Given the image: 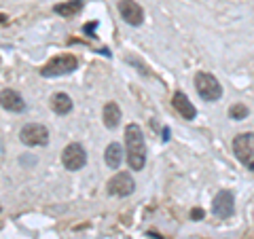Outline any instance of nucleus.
<instances>
[{"label": "nucleus", "instance_id": "nucleus-16", "mask_svg": "<svg viewBox=\"0 0 254 239\" xmlns=\"http://www.w3.org/2000/svg\"><path fill=\"white\" fill-rule=\"evenodd\" d=\"M229 117H231L233 121H242V119L248 117V108H246V104H233L229 108Z\"/></svg>", "mask_w": 254, "mask_h": 239}, {"label": "nucleus", "instance_id": "nucleus-19", "mask_svg": "<svg viewBox=\"0 0 254 239\" xmlns=\"http://www.w3.org/2000/svg\"><path fill=\"white\" fill-rule=\"evenodd\" d=\"M0 23H2V26L4 23H9V17H6V15H0Z\"/></svg>", "mask_w": 254, "mask_h": 239}, {"label": "nucleus", "instance_id": "nucleus-12", "mask_svg": "<svg viewBox=\"0 0 254 239\" xmlns=\"http://www.w3.org/2000/svg\"><path fill=\"white\" fill-rule=\"evenodd\" d=\"M51 110L55 115H68V113H72V100H70V95L68 93H53L51 95Z\"/></svg>", "mask_w": 254, "mask_h": 239}, {"label": "nucleus", "instance_id": "nucleus-9", "mask_svg": "<svg viewBox=\"0 0 254 239\" xmlns=\"http://www.w3.org/2000/svg\"><path fill=\"white\" fill-rule=\"evenodd\" d=\"M233 193H229V190H220V193L214 197V201H212V212H214V216H218V218H231L233 216Z\"/></svg>", "mask_w": 254, "mask_h": 239}, {"label": "nucleus", "instance_id": "nucleus-8", "mask_svg": "<svg viewBox=\"0 0 254 239\" xmlns=\"http://www.w3.org/2000/svg\"><path fill=\"white\" fill-rule=\"evenodd\" d=\"M119 13L123 15V19L129 26H140L144 21V11L136 0H119Z\"/></svg>", "mask_w": 254, "mask_h": 239}, {"label": "nucleus", "instance_id": "nucleus-4", "mask_svg": "<svg viewBox=\"0 0 254 239\" xmlns=\"http://www.w3.org/2000/svg\"><path fill=\"white\" fill-rule=\"evenodd\" d=\"M233 153L250 172H254V133H240L233 140Z\"/></svg>", "mask_w": 254, "mask_h": 239}, {"label": "nucleus", "instance_id": "nucleus-18", "mask_svg": "<svg viewBox=\"0 0 254 239\" xmlns=\"http://www.w3.org/2000/svg\"><path fill=\"white\" fill-rule=\"evenodd\" d=\"M95 28H98V23H87V26H85L83 30H85V32H93Z\"/></svg>", "mask_w": 254, "mask_h": 239}, {"label": "nucleus", "instance_id": "nucleus-15", "mask_svg": "<svg viewBox=\"0 0 254 239\" xmlns=\"http://www.w3.org/2000/svg\"><path fill=\"white\" fill-rule=\"evenodd\" d=\"M119 121H121V108H119L117 102H108L104 106V125L108 129H115Z\"/></svg>", "mask_w": 254, "mask_h": 239}, {"label": "nucleus", "instance_id": "nucleus-5", "mask_svg": "<svg viewBox=\"0 0 254 239\" xmlns=\"http://www.w3.org/2000/svg\"><path fill=\"white\" fill-rule=\"evenodd\" d=\"M19 140L26 146H47L49 144V129L38 123H28L21 127Z\"/></svg>", "mask_w": 254, "mask_h": 239}, {"label": "nucleus", "instance_id": "nucleus-2", "mask_svg": "<svg viewBox=\"0 0 254 239\" xmlns=\"http://www.w3.org/2000/svg\"><path fill=\"white\" fill-rule=\"evenodd\" d=\"M78 68V60L76 55H70V53H64V55H55L49 61L41 68V74L47 78H55V76H66L70 72H74Z\"/></svg>", "mask_w": 254, "mask_h": 239}, {"label": "nucleus", "instance_id": "nucleus-3", "mask_svg": "<svg viewBox=\"0 0 254 239\" xmlns=\"http://www.w3.org/2000/svg\"><path fill=\"white\" fill-rule=\"evenodd\" d=\"M195 89L205 102H216L222 98V87L218 78L210 72H197L195 74Z\"/></svg>", "mask_w": 254, "mask_h": 239}, {"label": "nucleus", "instance_id": "nucleus-21", "mask_svg": "<svg viewBox=\"0 0 254 239\" xmlns=\"http://www.w3.org/2000/svg\"><path fill=\"white\" fill-rule=\"evenodd\" d=\"M0 212H2V205H0Z\"/></svg>", "mask_w": 254, "mask_h": 239}, {"label": "nucleus", "instance_id": "nucleus-10", "mask_svg": "<svg viewBox=\"0 0 254 239\" xmlns=\"http://www.w3.org/2000/svg\"><path fill=\"white\" fill-rule=\"evenodd\" d=\"M0 106L9 113H23L26 110V102L15 89H2L0 91Z\"/></svg>", "mask_w": 254, "mask_h": 239}, {"label": "nucleus", "instance_id": "nucleus-20", "mask_svg": "<svg viewBox=\"0 0 254 239\" xmlns=\"http://www.w3.org/2000/svg\"><path fill=\"white\" fill-rule=\"evenodd\" d=\"M4 153V144H2V140H0V155Z\"/></svg>", "mask_w": 254, "mask_h": 239}, {"label": "nucleus", "instance_id": "nucleus-17", "mask_svg": "<svg viewBox=\"0 0 254 239\" xmlns=\"http://www.w3.org/2000/svg\"><path fill=\"white\" fill-rule=\"evenodd\" d=\"M190 218H193V220H201L203 218V210H193V212H190Z\"/></svg>", "mask_w": 254, "mask_h": 239}, {"label": "nucleus", "instance_id": "nucleus-1", "mask_svg": "<svg viewBox=\"0 0 254 239\" xmlns=\"http://www.w3.org/2000/svg\"><path fill=\"white\" fill-rule=\"evenodd\" d=\"M125 146H127V163L133 172L144 170L146 163V144H144V133L142 127L136 123H129L125 129Z\"/></svg>", "mask_w": 254, "mask_h": 239}, {"label": "nucleus", "instance_id": "nucleus-6", "mask_svg": "<svg viewBox=\"0 0 254 239\" xmlns=\"http://www.w3.org/2000/svg\"><path fill=\"white\" fill-rule=\"evenodd\" d=\"M62 163L66 170L70 172H78V170H83L85 163H87V153H85V148L81 144H76V142H72V144H68L66 148H64V153H62Z\"/></svg>", "mask_w": 254, "mask_h": 239}, {"label": "nucleus", "instance_id": "nucleus-11", "mask_svg": "<svg viewBox=\"0 0 254 239\" xmlns=\"http://www.w3.org/2000/svg\"><path fill=\"white\" fill-rule=\"evenodd\" d=\"M172 104H174V108L178 110V113L187 119V121H193V119L197 117V110H195V106L190 104V100L187 98L182 91H178V93H174V100H172Z\"/></svg>", "mask_w": 254, "mask_h": 239}, {"label": "nucleus", "instance_id": "nucleus-7", "mask_svg": "<svg viewBox=\"0 0 254 239\" xmlns=\"http://www.w3.org/2000/svg\"><path fill=\"white\" fill-rule=\"evenodd\" d=\"M133 188H136V182L127 172H119L108 180V195L113 197H127L133 193Z\"/></svg>", "mask_w": 254, "mask_h": 239}, {"label": "nucleus", "instance_id": "nucleus-13", "mask_svg": "<svg viewBox=\"0 0 254 239\" xmlns=\"http://www.w3.org/2000/svg\"><path fill=\"white\" fill-rule=\"evenodd\" d=\"M104 161L110 170H119V165L123 161V146L117 144V142H110L106 146V153H104Z\"/></svg>", "mask_w": 254, "mask_h": 239}, {"label": "nucleus", "instance_id": "nucleus-14", "mask_svg": "<svg viewBox=\"0 0 254 239\" xmlns=\"http://www.w3.org/2000/svg\"><path fill=\"white\" fill-rule=\"evenodd\" d=\"M83 6H85L83 0H68V2L55 4V6H53V11L58 13V15H62V17H74L76 13H81V11H83Z\"/></svg>", "mask_w": 254, "mask_h": 239}]
</instances>
